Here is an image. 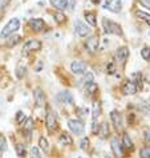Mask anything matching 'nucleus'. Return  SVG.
Returning <instances> with one entry per match:
<instances>
[{"instance_id": "17", "label": "nucleus", "mask_w": 150, "mask_h": 158, "mask_svg": "<svg viewBox=\"0 0 150 158\" xmlns=\"http://www.w3.org/2000/svg\"><path fill=\"white\" fill-rule=\"evenodd\" d=\"M49 2L52 4V7H55L59 11H63L68 7V0H49Z\"/></svg>"}, {"instance_id": "29", "label": "nucleus", "mask_w": 150, "mask_h": 158, "mask_svg": "<svg viewBox=\"0 0 150 158\" xmlns=\"http://www.w3.org/2000/svg\"><path fill=\"white\" fill-rule=\"evenodd\" d=\"M88 148H89V138H88V137L81 138V141H80V149H82V150H86Z\"/></svg>"}, {"instance_id": "15", "label": "nucleus", "mask_w": 150, "mask_h": 158, "mask_svg": "<svg viewBox=\"0 0 150 158\" xmlns=\"http://www.w3.org/2000/svg\"><path fill=\"white\" fill-rule=\"evenodd\" d=\"M110 146H112V150L114 153V156L122 157V148H121V143H120V141H118L117 137L112 138V141H110Z\"/></svg>"}, {"instance_id": "14", "label": "nucleus", "mask_w": 150, "mask_h": 158, "mask_svg": "<svg viewBox=\"0 0 150 158\" xmlns=\"http://www.w3.org/2000/svg\"><path fill=\"white\" fill-rule=\"evenodd\" d=\"M110 120H112V122L114 124L117 130L122 129V118H121V114L117 110H113L112 113H110Z\"/></svg>"}, {"instance_id": "38", "label": "nucleus", "mask_w": 150, "mask_h": 158, "mask_svg": "<svg viewBox=\"0 0 150 158\" xmlns=\"http://www.w3.org/2000/svg\"><path fill=\"white\" fill-rule=\"evenodd\" d=\"M10 3H11V0H0V10H4V8H7Z\"/></svg>"}, {"instance_id": "28", "label": "nucleus", "mask_w": 150, "mask_h": 158, "mask_svg": "<svg viewBox=\"0 0 150 158\" xmlns=\"http://www.w3.org/2000/svg\"><path fill=\"white\" fill-rule=\"evenodd\" d=\"M140 157L141 158H150V148L149 146H145V148L141 149Z\"/></svg>"}, {"instance_id": "20", "label": "nucleus", "mask_w": 150, "mask_h": 158, "mask_svg": "<svg viewBox=\"0 0 150 158\" xmlns=\"http://www.w3.org/2000/svg\"><path fill=\"white\" fill-rule=\"evenodd\" d=\"M84 16H85V20L89 23V25H92V27H94V25L97 24V21H96V14H94V12L86 11V12H84Z\"/></svg>"}, {"instance_id": "10", "label": "nucleus", "mask_w": 150, "mask_h": 158, "mask_svg": "<svg viewBox=\"0 0 150 158\" xmlns=\"http://www.w3.org/2000/svg\"><path fill=\"white\" fill-rule=\"evenodd\" d=\"M122 92H123V94H129V96L134 94L137 92V84L131 80H127L125 84L122 85Z\"/></svg>"}, {"instance_id": "31", "label": "nucleus", "mask_w": 150, "mask_h": 158, "mask_svg": "<svg viewBox=\"0 0 150 158\" xmlns=\"http://www.w3.org/2000/svg\"><path fill=\"white\" fill-rule=\"evenodd\" d=\"M31 158H41V154H40L39 148L33 146L32 149H31Z\"/></svg>"}, {"instance_id": "5", "label": "nucleus", "mask_w": 150, "mask_h": 158, "mask_svg": "<svg viewBox=\"0 0 150 158\" xmlns=\"http://www.w3.org/2000/svg\"><path fill=\"white\" fill-rule=\"evenodd\" d=\"M105 8L109 10L110 12L117 14L122 8V0H105Z\"/></svg>"}, {"instance_id": "22", "label": "nucleus", "mask_w": 150, "mask_h": 158, "mask_svg": "<svg viewBox=\"0 0 150 158\" xmlns=\"http://www.w3.org/2000/svg\"><path fill=\"white\" fill-rule=\"evenodd\" d=\"M122 142H123V148H125L126 150H131V149H133V142H131V139L127 134L122 135Z\"/></svg>"}, {"instance_id": "32", "label": "nucleus", "mask_w": 150, "mask_h": 158, "mask_svg": "<svg viewBox=\"0 0 150 158\" xmlns=\"http://www.w3.org/2000/svg\"><path fill=\"white\" fill-rule=\"evenodd\" d=\"M6 149H7V141L4 138V135H0V154L6 152Z\"/></svg>"}, {"instance_id": "7", "label": "nucleus", "mask_w": 150, "mask_h": 158, "mask_svg": "<svg viewBox=\"0 0 150 158\" xmlns=\"http://www.w3.org/2000/svg\"><path fill=\"white\" fill-rule=\"evenodd\" d=\"M41 41L39 40H29L25 43L24 45V52H36V51H40L41 49Z\"/></svg>"}, {"instance_id": "33", "label": "nucleus", "mask_w": 150, "mask_h": 158, "mask_svg": "<svg viewBox=\"0 0 150 158\" xmlns=\"http://www.w3.org/2000/svg\"><path fill=\"white\" fill-rule=\"evenodd\" d=\"M141 56H142L144 60H150V48L145 47L142 51H141Z\"/></svg>"}, {"instance_id": "16", "label": "nucleus", "mask_w": 150, "mask_h": 158, "mask_svg": "<svg viewBox=\"0 0 150 158\" xmlns=\"http://www.w3.org/2000/svg\"><path fill=\"white\" fill-rule=\"evenodd\" d=\"M28 25L35 32H39V31H41L44 28V20L43 19H31L28 21Z\"/></svg>"}, {"instance_id": "23", "label": "nucleus", "mask_w": 150, "mask_h": 158, "mask_svg": "<svg viewBox=\"0 0 150 158\" xmlns=\"http://www.w3.org/2000/svg\"><path fill=\"white\" fill-rule=\"evenodd\" d=\"M39 145H40V148L43 149V152H45V153L49 152V143H48L47 138H44V137L39 138Z\"/></svg>"}, {"instance_id": "9", "label": "nucleus", "mask_w": 150, "mask_h": 158, "mask_svg": "<svg viewBox=\"0 0 150 158\" xmlns=\"http://www.w3.org/2000/svg\"><path fill=\"white\" fill-rule=\"evenodd\" d=\"M127 56H129V49H127L126 47L118 48L117 52H116V60H117L120 64L125 63V61L127 60Z\"/></svg>"}, {"instance_id": "6", "label": "nucleus", "mask_w": 150, "mask_h": 158, "mask_svg": "<svg viewBox=\"0 0 150 158\" xmlns=\"http://www.w3.org/2000/svg\"><path fill=\"white\" fill-rule=\"evenodd\" d=\"M76 32H77V35L80 37H86V36H89L90 35V28L88 27V25L84 24L82 21L77 20L76 21Z\"/></svg>"}, {"instance_id": "12", "label": "nucleus", "mask_w": 150, "mask_h": 158, "mask_svg": "<svg viewBox=\"0 0 150 158\" xmlns=\"http://www.w3.org/2000/svg\"><path fill=\"white\" fill-rule=\"evenodd\" d=\"M33 97H35V101H36V105H37V106H44V105H45V94L43 93V90L40 89V88L35 89Z\"/></svg>"}, {"instance_id": "4", "label": "nucleus", "mask_w": 150, "mask_h": 158, "mask_svg": "<svg viewBox=\"0 0 150 158\" xmlns=\"http://www.w3.org/2000/svg\"><path fill=\"white\" fill-rule=\"evenodd\" d=\"M68 126L72 133L74 134H82L84 133V122L81 120H76V118H72V120L68 121Z\"/></svg>"}, {"instance_id": "24", "label": "nucleus", "mask_w": 150, "mask_h": 158, "mask_svg": "<svg viewBox=\"0 0 150 158\" xmlns=\"http://www.w3.org/2000/svg\"><path fill=\"white\" fill-rule=\"evenodd\" d=\"M135 15H137V17L142 19L145 23L150 25V15H149V14H146V12H142V11H137V12H135Z\"/></svg>"}, {"instance_id": "1", "label": "nucleus", "mask_w": 150, "mask_h": 158, "mask_svg": "<svg viewBox=\"0 0 150 158\" xmlns=\"http://www.w3.org/2000/svg\"><path fill=\"white\" fill-rule=\"evenodd\" d=\"M20 28V20L19 19H11L10 21L7 23V25L2 29V32H0V37L2 39H6L8 36H11L14 32H16L17 29Z\"/></svg>"}, {"instance_id": "25", "label": "nucleus", "mask_w": 150, "mask_h": 158, "mask_svg": "<svg viewBox=\"0 0 150 158\" xmlns=\"http://www.w3.org/2000/svg\"><path fill=\"white\" fill-rule=\"evenodd\" d=\"M25 120H27V116H25V113L23 110H19L16 113V122L17 124H23Z\"/></svg>"}, {"instance_id": "30", "label": "nucleus", "mask_w": 150, "mask_h": 158, "mask_svg": "<svg viewBox=\"0 0 150 158\" xmlns=\"http://www.w3.org/2000/svg\"><path fill=\"white\" fill-rule=\"evenodd\" d=\"M16 153H17V156L19 157H25V148L23 146V145H16Z\"/></svg>"}, {"instance_id": "13", "label": "nucleus", "mask_w": 150, "mask_h": 158, "mask_svg": "<svg viewBox=\"0 0 150 158\" xmlns=\"http://www.w3.org/2000/svg\"><path fill=\"white\" fill-rule=\"evenodd\" d=\"M85 47L89 52H96L98 48V37L97 36H92L85 41Z\"/></svg>"}, {"instance_id": "21", "label": "nucleus", "mask_w": 150, "mask_h": 158, "mask_svg": "<svg viewBox=\"0 0 150 158\" xmlns=\"http://www.w3.org/2000/svg\"><path fill=\"white\" fill-rule=\"evenodd\" d=\"M98 134L101 138H108L109 137V126L106 122L100 124V129H98Z\"/></svg>"}, {"instance_id": "3", "label": "nucleus", "mask_w": 150, "mask_h": 158, "mask_svg": "<svg viewBox=\"0 0 150 158\" xmlns=\"http://www.w3.org/2000/svg\"><path fill=\"white\" fill-rule=\"evenodd\" d=\"M45 125L49 133H53V131L59 128V122H57V117L55 114V112H52L51 109L47 110V116H45Z\"/></svg>"}, {"instance_id": "18", "label": "nucleus", "mask_w": 150, "mask_h": 158, "mask_svg": "<svg viewBox=\"0 0 150 158\" xmlns=\"http://www.w3.org/2000/svg\"><path fill=\"white\" fill-rule=\"evenodd\" d=\"M32 129H33V122L31 118H27L24 122H23V131L24 134L27 135V137H29V134L32 133Z\"/></svg>"}, {"instance_id": "39", "label": "nucleus", "mask_w": 150, "mask_h": 158, "mask_svg": "<svg viewBox=\"0 0 150 158\" xmlns=\"http://www.w3.org/2000/svg\"><path fill=\"white\" fill-rule=\"evenodd\" d=\"M140 4L145 8H148V10H150V0H140Z\"/></svg>"}, {"instance_id": "41", "label": "nucleus", "mask_w": 150, "mask_h": 158, "mask_svg": "<svg viewBox=\"0 0 150 158\" xmlns=\"http://www.w3.org/2000/svg\"><path fill=\"white\" fill-rule=\"evenodd\" d=\"M148 105H149V106H150V98L148 100Z\"/></svg>"}, {"instance_id": "26", "label": "nucleus", "mask_w": 150, "mask_h": 158, "mask_svg": "<svg viewBox=\"0 0 150 158\" xmlns=\"http://www.w3.org/2000/svg\"><path fill=\"white\" fill-rule=\"evenodd\" d=\"M85 90H86L89 94H93V93H96V90H97V85L94 84V82H89V84H85Z\"/></svg>"}, {"instance_id": "8", "label": "nucleus", "mask_w": 150, "mask_h": 158, "mask_svg": "<svg viewBox=\"0 0 150 158\" xmlns=\"http://www.w3.org/2000/svg\"><path fill=\"white\" fill-rule=\"evenodd\" d=\"M70 71L74 74H82L86 72V65L82 63V61H73L70 64Z\"/></svg>"}, {"instance_id": "11", "label": "nucleus", "mask_w": 150, "mask_h": 158, "mask_svg": "<svg viewBox=\"0 0 150 158\" xmlns=\"http://www.w3.org/2000/svg\"><path fill=\"white\" fill-rule=\"evenodd\" d=\"M59 100L61 101V102L67 104V105H73V104H74L73 96H72V93H70V92H68V90L60 92V93H59Z\"/></svg>"}, {"instance_id": "27", "label": "nucleus", "mask_w": 150, "mask_h": 158, "mask_svg": "<svg viewBox=\"0 0 150 158\" xmlns=\"http://www.w3.org/2000/svg\"><path fill=\"white\" fill-rule=\"evenodd\" d=\"M25 73H27V69H25V67H17L16 69V77L17 78H23L25 76Z\"/></svg>"}, {"instance_id": "19", "label": "nucleus", "mask_w": 150, "mask_h": 158, "mask_svg": "<svg viewBox=\"0 0 150 158\" xmlns=\"http://www.w3.org/2000/svg\"><path fill=\"white\" fill-rule=\"evenodd\" d=\"M72 137H70V134L69 133H67V131H64L63 134L60 135V138H59V142H60V145H72Z\"/></svg>"}, {"instance_id": "34", "label": "nucleus", "mask_w": 150, "mask_h": 158, "mask_svg": "<svg viewBox=\"0 0 150 158\" xmlns=\"http://www.w3.org/2000/svg\"><path fill=\"white\" fill-rule=\"evenodd\" d=\"M100 112H101V105H100V102H96L93 106V118L94 120L100 116Z\"/></svg>"}, {"instance_id": "2", "label": "nucleus", "mask_w": 150, "mask_h": 158, "mask_svg": "<svg viewBox=\"0 0 150 158\" xmlns=\"http://www.w3.org/2000/svg\"><path fill=\"white\" fill-rule=\"evenodd\" d=\"M102 27L105 33H109V35H118L121 36L122 35V29H121V25L114 23V21L109 20V19H104L102 20Z\"/></svg>"}, {"instance_id": "36", "label": "nucleus", "mask_w": 150, "mask_h": 158, "mask_svg": "<svg viewBox=\"0 0 150 158\" xmlns=\"http://www.w3.org/2000/svg\"><path fill=\"white\" fill-rule=\"evenodd\" d=\"M10 39H11V40H8V43H7V45L8 47H14L15 45V44L16 43H19V40H20V37L19 36H10Z\"/></svg>"}, {"instance_id": "40", "label": "nucleus", "mask_w": 150, "mask_h": 158, "mask_svg": "<svg viewBox=\"0 0 150 158\" xmlns=\"http://www.w3.org/2000/svg\"><path fill=\"white\" fill-rule=\"evenodd\" d=\"M145 138H146V139H148V141L150 142V130H148V131H146V133H145Z\"/></svg>"}, {"instance_id": "35", "label": "nucleus", "mask_w": 150, "mask_h": 158, "mask_svg": "<svg viewBox=\"0 0 150 158\" xmlns=\"http://www.w3.org/2000/svg\"><path fill=\"white\" fill-rule=\"evenodd\" d=\"M82 81H84V84H89V82H93V81H94V76H93L92 73H86Z\"/></svg>"}, {"instance_id": "37", "label": "nucleus", "mask_w": 150, "mask_h": 158, "mask_svg": "<svg viewBox=\"0 0 150 158\" xmlns=\"http://www.w3.org/2000/svg\"><path fill=\"white\" fill-rule=\"evenodd\" d=\"M55 20H56L59 24H61V23H63V21L65 20V16H64L63 14H60V12H59V14H56V15H55Z\"/></svg>"}]
</instances>
